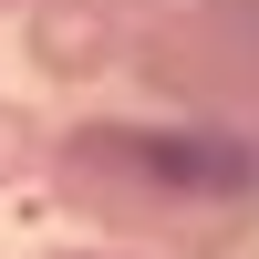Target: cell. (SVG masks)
Wrapping results in <instances>:
<instances>
[{"mask_svg": "<svg viewBox=\"0 0 259 259\" xmlns=\"http://www.w3.org/2000/svg\"><path fill=\"white\" fill-rule=\"evenodd\" d=\"M62 218L145 259H228L259 228V135L197 114H83L41 156Z\"/></svg>", "mask_w": 259, "mask_h": 259, "instance_id": "obj_1", "label": "cell"}, {"mask_svg": "<svg viewBox=\"0 0 259 259\" xmlns=\"http://www.w3.org/2000/svg\"><path fill=\"white\" fill-rule=\"evenodd\" d=\"M124 73H135L166 114L259 135V62L197 11V0H177V11H156V21H124Z\"/></svg>", "mask_w": 259, "mask_h": 259, "instance_id": "obj_2", "label": "cell"}, {"mask_svg": "<svg viewBox=\"0 0 259 259\" xmlns=\"http://www.w3.org/2000/svg\"><path fill=\"white\" fill-rule=\"evenodd\" d=\"M21 52H31V73L41 83H104V73H124V21H104L94 0H31L21 11Z\"/></svg>", "mask_w": 259, "mask_h": 259, "instance_id": "obj_3", "label": "cell"}, {"mask_svg": "<svg viewBox=\"0 0 259 259\" xmlns=\"http://www.w3.org/2000/svg\"><path fill=\"white\" fill-rule=\"evenodd\" d=\"M41 156H52V124H41L31 104L0 94V197H11V187H31V177H41Z\"/></svg>", "mask_w": 259, "mask_h": 259, "instance_id": "obj_4", "label": "cell"}, {"mask_svg": "<svg viewBox=\"0 0 259 259\" xmlns=\"http://www.w3.org/2000/svg\"><path fill=\"white\" fill-rule=\"evenodd\" d=\"M197 11H207V21H218V31H228V41L259 62V0H197Z\"/></svg>", "mask_w": 259, "mask_h": 259, "instance_id": "obj_5", "label": "cell"}, {"mask_svg": "<svg viewBox=\"0 0 259 259\" xmlns=\"http://www.w3.org/2000/svg\"><path fill=\"white\" fill-rule=\"evenodd\" d=\"M31 259H145V249H114V239H62V249H31Z\"/></svg>", "mask_w": 259, "mask_h": 259, "instance_id": "obj_6", "label": "cell"}, {"mask_svg": "<svg viewBox=\"0 0 259 259\" xmlns=\"http://www.w3.org/2000/svg\"><path fill=\"white\" fill-rule=\"evenodd\" d=\"M104 21H156V11H177V0H94Z\"/></svg>", "mask_w": 259, "mask_h": 259, "instance_id": "obj_7", "label": "cell"}, {"mask_svg": "<svg viewBox=\"0 0 259 259\" xmlns=\"http://www.w3.org/2000/svg\"><path fill=\"white\" fill-rule=\"evenodd\" d=\"M11 11H31V0H0V21H11Z\"/></svg>", "mask_w": 259, "mask_h": 259, "instance_id": "obj_8", "label": "cell"}]
</instances>
